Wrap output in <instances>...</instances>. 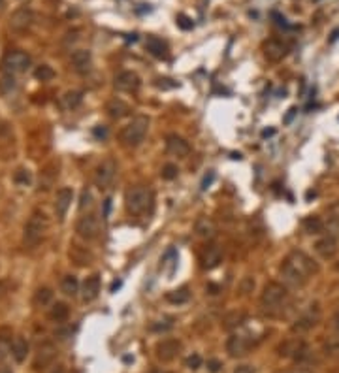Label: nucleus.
<instances>
[{
    "label": "nucleus",
    "instance_id": "b1692460",
    "mask_svg": "<svg viewBox=\"0 0 339 373\" xmlns=\"http://www.w3.org/2000/svg\"><path fill=\"white\" fill-rule=\"evenodd\" d=\"M26 355H28V341L25 338H13V341H11V356L15 358L17 364L25 362Z\"/></svg>",
    "mask_w": 339,
    "mask_h": 373
},
{
    "label": "nucleus",
    "instance_id": "412c9836",
    "mask_svg": "<svg viewBox=\"0 0 339 373\" xmlns=\"http://www.w3.org/2000/svg\"><path fill=\"white\" fill-rule=\"evenodd\" d=\"M194 232L200 237L209 239V237H213L215 234H217V224H215L209 217H200V219L196 220V224H194Z\"/></svg>",
    "mask_w": 339,
    "mask_h": 373
},
{
    "label": "nucleus",
    "instance_id": "f704fd0d",
    "mask_svg": "<svg viewBox=\"0 0 339 373\" xmlns=\"http://www.w3.org/2000/svg\"><path fill=\"white\" fill-rule=\"evenodd\" d=\"M185 366L188 368V370H192V372L200 370V368H202V356H200V355H190L185 360Z\"/></svg>",
    "mask_w": 339,
    "mask_h": 373
},
{
    "label": "nucleus",
    "instance_id": "9b49d317",
    "mask_svg": "<svg viewBox=\"0 0 339 373\" xmlns=\"http://www.w3.org/2000/svg\"><path fill=\"white\" fill-rule=\"evenodd\" d=\"M155 351H157V358H159V360H162V362H171V360L179 355L181 343H179L177 339H164V341H161V343L157 345Z\"/></svg>",
    "mask_w": 339,
    "mask_h": 373
},
{
    "label": "nucleus",
    "instance_id": "c756f323",
    "mask_svg": "<svg viewBox=\"0 0 339 373\" xmlns=\"http://www.w3.org/2000/svg\"><path fill=\"white\" fill-rule=\"evenodd\" d=\"M11 332H9V328H0V358H4V356L8 355V353H11Z\"/></svg>",
    "mask_w": 339,
    "mask_h": 373
},
{
    "label": "nucleus",
    "instance_id": "a211bd4d",
    "mask_svg": "<svg viewBox=\"0 0 339 373\" xmlns=\"http://www.w3.org/2000/svg\"><path fill=\"white\" fill-rule=\"evenodd\" d=\"M98 294H100V277H98V275L87 277L83 283V287H81V298H83V302H93V300L98 298Z\"/></svg>",
    "mask_w": 339,
    "mask_h": 373
},
{
    "label": "nucleus",
    "instance_id": "052dcab7",
    "mask_svg": "<svg viewBox=\"0 0 339 373\" xmlns=\"http://www.w3.org/2000/svg\"><path fill=\"white\" fill-rule=\"evenodd\" d=\"M338 268H339V264H338Z\"/></svg>",
    "mask_w": 339,
    "mask_h": 373
},
{
    "label": "nucleus",
    "instance_id": "ddd939ff",
    "mask_svg": "<svg viewBox=\"0 0 339 373\" xmlns=\"http://www.w3.org/2000/svg\"><path fill=\"white\" fill-rule=\"evenodd\" d=\"M34 21V13L30 8H19L15 9L11 17H9V26L13 30H26L28 26L32 25Z\"/></svg>",
    "mask_w": 339,
    "mask_h": 373
},
{
    "label": "nucleus",
    "instance_id": "5fc2aeb1",
    "mask_svg": "<svg viewBox=\"0 0 339 373\" xmlns=\"http://www.w3.org/2000/svg\"><path fill=\"white\" fill-rule=\"evenodd\" d=\"M338 36H339V28H338V30H334V34H332L330 40H332V42H336V40H338Z\"/></svg>",
    "mask_w": 339,
    "mask_h": 373
},
{
    "label": "nucleus",
    "instance_id": "f257e3e1",
    "mask_svg": "<svg viewBox=\"0 0 339 373\" xmlns=\"http://www.w3.org/2000/svg\"><path fill=\"white\" fill-rule=\"evenodd\" d=\"M319 266L315 264V260L311 256H307L302 251H292L287 258L281 264V277L287 285H292V287H302L307 283V279L317 273Z\"/></svg>",
    "mask_w": 339,
    "mask_h": 373
},
{
    "label": "nucleus",
    "instance_id": "2eb2a0df",
    "mask_svg": "<svg viewBox=\"0 0 339 373\" xmlns=\"http://www.w3.org/2000/svg\"><path fill=\"white\" fill-rule=\"evenodd\" d=\"M315 251L321 254L322 258H332L334 254L338 253V236H334V234L322 236L315 243Z\"/></svg>",
    "mask_w": 339,
    "mask_h": 373
},
{
    "label": "nucleus",
    "instance_id": "393cba45",
    "mask_svg": "<svg viewBox=\"0 0 339 373\" xmlns=\"http://www.w3.org/2000/svg\"><path fill=\"white\" fill-rule=\"evenodd\" d=\"M243 321H245V313H241V311H230V313L222 319V328H224V330H234L237 326H241Z\"/></svg>",
    "mask_w": 339,
    "mask_h": 373
},
{
    "label": "nucleus",
    "instance_id": "f03ea898",
    "mask_svg": "<svg viewBox=\"0 0 339 373\" xmlns=\"http://www.w3.org/2000/svg\"><path fill=\"white\" fill-rule=\"evenodd\" d=\"M287 296H288V292L285 285L275 283V281L268 283V285L264 287L262 294H260V307H262V311L268 315L277 313L281 309V305L285 304Z\"/></svg>",
    "mask_w": 339,
    "mask_h": 373
},
{
    "label": "nucleus",
    "instance_id": "bf43d9fd",
    "mask_svg": "<svg viewBox=\"0 0 339 373\" xmlns=\"http://www.w3.org/2000/svg\"><path fill=\"white\" fill-rule=\"evenodd\" d=\"M2 4H4V0H0V8H2Z\"/></svg>",
    "mask_w": 339,
    "mask_h": 373
},
{
    "label": "nucleus",
    "instance_id": "49530a36",
    "mask_svg": "<svg viewBox=\"0 0 339 373\" xmlns=\"http://www.w3.org/2000/svg\"><path fill=\"white\" fill-rule=\"evenodd\" d=\"M164 81H168V79H164ZM157 87H161V89H171V87H175V83H162L161 79L157 81Z\"/></svg>",
    "mask_w": 339,
    "mask_h": 373
},
{
    "label": "nucleus",
    "instance_id": "c85d7f7f",
    "mask_svg": "<svg viewBox=\"0 0 339 373\" xmlns=\"http://www.w3.org/2000/svg\"><path fill=\"white\" fill-rule=\"evenodd\" d=\"M81 102H83V93H81V91H68V93L62 96V106H64L66 110H74Z\"/></svg>",
    "mask_w": 339,
    "mask_h": 373
},
{
    "label": "nucleus",
    "instance_id": "5701e85b",
    "mask_svg": "<svg viewBox=\"0 0 339 373\" xmlns=\"http://www.w3.org/2000/svg\"><path fill=\"white\" fill-rule=\"evenodd\" d=\"M145 47H147V51L151 55L159 57V59H166L168 57V45L162 42L161 38H157V36H149L145 40Z\"/></svg>",
    "mask_w": 339,
    "mask_h": 373
},
{
    "label": "nucleus",
    "instance_id": "72a5a7b5",
    "mask_svg": "<svg viewBox=\"0 0 339 373\" xmlns=\"http://www.w3.org/2000/svg\"><path fill=\"white\" fill-rule=\"evenodd\" d=\"M53 300V292H51V288L47 287H42L36 290V294H34V302H36V305H47Z\"/></svg>",
    "mask_w": 339,
    "mask_h": 373
},
{
    "label": "nucleus",
    "instance_id": "6e6d98bb",
    "mask_svg": "<svg viewBox=\"0 0 339 373\" xmlns=\"http://www.w3.org/2000/svg\"><path fill=\"white\" fill-rule=\"evenodd\" d=\"M119 287H121V283H119V281H117V283H113V285H111V292H115Z\"/></svg>",
    "mask_w": 339,
    "mask_h": 373
},
{
    "label": "nucleus",
    "instance_id": "aec40b11",
    "mask_svg": "<svg viewBox=\"0 0 339 373\" xmlns=\"http://www.w3.org/2000/svg\"><path fill=\"white\" fill-rule=\"evenodd\" d=\"M220 260H222V249H220L219 245H209L207 249H205V253H203V268L205 270H213V268H217L220 264Z\"/></svg>",
    "mask_w": 339,
    "mask_h": 373
},
{
    "label": "nucleus",
    "instance_id": "79ce46f5",
    "mask_svg": "<svg viewBox=\"0 0 339 373\" xmlns=\"http://www.w3.org/2000/svg\"><path fill=\"white\" fill-rule=\"evenodd\" d=\"M213 181H215V172L211 170V172H209V174H207V176H205V178L202 179V190H205V188H209V185H211Z\"/></svg>",
    "mask_w": 339,
    "mask_h": 373
},
{
    "label": "nucleus",
    "instance_id": "8fccbe9b",
    "mask_svg": "<svg viewBox=\"0 0 339 373\" xmlns=\"http://www.w3.org/2000/svg\"><path fill=\"white\" fill-rule=\"evenodd\" d=\"M334 326L339 330V309L336 311V315H334Z\"/></svg>",
    "mask_w": 339,
    "mask_h": 373
},
{
    "label": "nucleus",
    "instance_id": "7ed1b4c3",
    "mask_svg": "<svg viewBox=\"0 0 339 373\" xmlns=\"http://www.w3.org/2000/svg\"><path fill=\"white\" fill-rule=\"evenodd\" d=\"M147 128H149V119L140 115V117H134L127 127L121 128L119 132V140L125 147H138L145 140V134H147Z\"/></svg>",
    "mask_w": 339,
    "mask_h": 373
},
{
    "label": "nucleus",
    "instance_id": "ea45409f",
    "mask_svg": "<svg viewBox=\"0 0 339 373\" xmlns=\"http://www.w3.org/2000/svg\"><path fill=\"white\" fill-rule=\"evenodd\" d=\"M13 89H15V79H13V76H6L0 81V91H2V93H8V91H13Z\"/></svg>",
    "mask_w": 339,
    "mask_h": 373
},
{
    "label": "nucleus",
    "instance_id": "7c9ffc66",
    "mask_svg": "<svg viewBox=\"0 0 339 373\" xmlns=\"http://www.w3.org/2000/svg\"><path fill=\"white\" fill-rule=\"evenodd\" d=\"M68 315H70V309H68V305L62 304V302L53 304V307H51V311H49V317L53 319V321H57V322L66 321Z\"/></svg>",
    "mask_w": 339,
    "mask_h": 373
},
{
    "label": "nucleus",
    "instance_id": "603ef678",
    "mask_svg": "<svg viewBox=\"0 0 339 373\" xmlns=\"http://www.w3.org/2000/svg\"><path fill=\"white\" fill-rule=\"evenodd\" d=\"M288 373H311L309 370H304V368H298V370H292V372H288Z\"/></svg>",
    "mask_w": 339,
    "mask_h": 373
},
{
    "label": "nucleus",
    "instance_id": "4d7b16f0",
    "mask_svg": "<svg viewBox=\"0 0 339 373\" xmlns=\"http://www.w3.org/2000/svg\"><path fill=\"white\" fill-rule=\"evenodd\" d=\"M271 134H273V130H264V132H262L264 138H266V136H271Z\"/></svg>",
    "mask_w": 339,
    "mask_h": 373
},
{
    "label": "nucleus",
    "instance_id": "864d4df0",
    "mask_svg": "<svg viewBox=\"0 0 339 373\" xmlns=\"http://www.w3.org/2000/svg\"><path fill=\"white\" fill-rule=\"evenodd\" d=\"M0 373H13V372L9 370L8 366H2V368H0Z\"/></svg>",
    "mask_w": 339,
    "mask_h": 373
},
{
    "label": "nucleus",
    "instance_id": "9d476101",
    "mask_svg": "<svg viewBox=\"0 0 339 373\" xmlns=\"http://www.w3.org/2000/svg\"><path fill=\"white\" fill-rule=\"evenodd\" d=\"M140 83H142L140 76L136 72H130V70H125L115 77V89L121 93H134V91H138Z\"/></svg>",
    "mask_w": 339,
    "mask_h": 373
},
{
    "label": "nucleus",
    "instance_id": "13d9d810",
    "mask_svg": "<svg viewBox=\"0 0 339 373\" xmlns=\"http://www.w3.org/2000/svg\"><path fill=\"white\" fill-rule=\"evenodd\" d=\"M153 373H168V372H162V370H157V372H153Z\"/></svg>",
    "mask_w": 339,
    "mask_h": 373
},
{
    "label": "nucleus",
    "instance_id": "cd10ccee",
    "mask_svg": "<svg viewBox=\"0 0 339 373\" xmlns=\"http://www.w3.org/2000/svg\"><path fill=\"white\" fill-rule=\"evenodd\" d=\"M60 290L66 296H76L77 292H79V283H77V279L74 275H66V277H62V281H60Z\"/></svg>",
    "mask_w": 339,
    "mask_h": 373
},
{
    "label": "nucleus",
    "instance_id": "6e6552de",
    "mask_svg": "<svg viewBox=\"0 0 339 373\" xmlns=\"http://www.w3.org/2000/svg\"><path fill=\"white\" fill-rule=\"evenodd\" d=\"M76 232H77V236L87 239V241H91V239H94V237H98V234H100V222H98V217L93 215V213L83 215L81 219L77 220Z\"/></svg>",
    "mask_w": 339,
    "mask_h": 373
},
{
    "label": "nucleus",
    "instance_id": "bb28decb",
    "mask_svg": "<svg viewBox=\"0 0 339 373\" xmlns=\"http://www.w3.org/2000/svg\"><path fill=\"white\" fill-rule=\"evenodd\" d=\"M304 230L307 234H321V232H324V220L317 215H311L304 220Z\"/></svg>",
    "mask_w": 339,
    "mask_h": 373
},
{
    "label": "nucleus",
    "instance_id": "20e7f679",
    "mask_svg": "<svg viewBox=\"0 0 339 373\" xmlns=\"http://www.w3.org/2000/svg\"><path fill=\"white\" fill-rule=\"evenodd\" d=\"M45 232H47V217L43 211L36 209L26 220L25 232H23V243L26 247H36L43 239Z\"/></svg>",
    "mask_w": 339,
    "mask_h": 373
},
{
    "label": "nucleus",
    "instance_id": "39448f33",
    "mask_svg": "<svg viewBox=\"0 0 339 373\" xmlns=\"http://www.w3.org/2000/svg\"><path fill=\"white\" fill-rule=\"evenodd\" d=\"M153 202V194L149 188L145 186H132L127 190V196H125V203H127L128 213L132 215H142V213L147 211V207L151 205Z\"/></svg>",
    "mask_w": 339,
    "mask_h": 373
},
{
    "label": "nucleus",
    "instance_id": "2f4dec72",
    "mask_svg": "<svg viewBox=\"0 0 339 373\" xmlns=\"http://www.w3.org/2000/svg\"><path fill=\"white\" fill-rule=\"evenodd\" d=\"M53 356H55V349L51 347V345H43V347H40V351H38V358H36V368L40 366V362H42V368L43 366H47L53 360Z\"/></svg>",
    "mask_w": 339,
    "mask_h": 373
},
{
    "label": "nucleus",
    "instance_id": "4468645a",
    "mask_svg": "<svg viewBox=\"0 0 339 373\" xmlns=\"http://www.w3.org/2000/svg\"><path fill=\"white\" fill-rule=\"evenodd\" d=\"M72 200H74V190L72 188L62 186L60 190H57V194H55V213H57V217L60 220L64 219V215H66Z\"/></svg>",
    "mask_w": 339,
    "mask_h": 373
},
{
    "label": "nucleus",
    "instance_id": "3c124183",
    "mask_svg": "<svg viewBox=\"0 0 339 373\" xmlns=\"http://www.w3.org/2000/svg\"><path fill=\"white\" fill-rule=\"evenodd\" d=\"M207 290H211L209 294H217V290H219V287H215V285H207Z\"/></svg>",
    "mask_w": 339,
    "mask_h": 373
},
{
    "label": "nucleus",
    "instance_id": "58836bf2",
    "mask_svg": "<svg viewBox=\"0 0 339 373\" xmlns=\"http://www.w3.org/2000/svg\"><path fill=\"white\" fill-rule=\"evenodd\" d=\"M93 205V194L89 190H83L81 192V198H79V211H85L87 207Z\"/></svg>",
    "mask_w": 339,
    "mask_h": 373
},
{
    "label": "nucleus",
    "instance_id": "37998d69",
    "mask_svg": "<svg viewBox=\"0 0 339 373\" xmlns=\"http://www.w3.org/2000/svg\"><path fill=\"white\" fill-rule=\"evenodd\" d=\"M207 368H209L211 373H217L220 370V362L219 360H209V362H207Z\"/></svg>",
    "mask_w": 339,
    "mask_h": 373
},
{
    "label": "nucleus",
    "instance_id": "0eeeda50",
    "mask_svg": "<svg viewBox=\"0 0 339 373\" xmlns=\"http://www.w3.org/2000/svg\"><path fill=\"white\" fill-rule=\"evenodd\" d=\"M115 174H117V162L113 159H106L98 164V168L94 172V183L98 188H108L113 183Z\"/></svg>",
    "mask_w": 339,
    "mask_h": 373
},
{
    "label": "nucleus",
    "instance_id": "e433bc0d",
    "mask_svg": "<svg viewBox=\"0 0 339 373\" xmlns=\"http://www.w3.org/2000/svg\"><path fill=\"white\" fill-rule=\"evenodd\" d=\"M177 166L175 164H166L164 168H162V172H161V176H162V179H175L177 178Z\"/></svg>",
    "mask_w": 339,
    "mask_h": 373
},
{
    "label": "nucleus",
    "instance_id": "f8f14e48",
    "mask_svg": "<svg viewBox=\"0 0 339 373\" xmlns=\"http://www.w3.org/2000/svg\"><path fill=\"white\" fill-rule=\"evenodd\" d=\"M166 153L171 155V157L183 159V157H186V155L190 153V145H188V142L183 140L181 136L170 134L168 138H166Z\"/></svg>",
    "mask_w": 339,
    "mask_h": 373
},
{
    "label": "nucleus",
    "instance_id": "c9c22d12",
    "mask_svg": "<svg viewBox=\"0 0 339 373\" xmlns=\"http://www.w3.org/2000/svg\"><path fill=\"white\" fill-rule=\"evenodd\" d=\"M13 181H15L17 185H28V183H30V174H28V170H17L15 176H13Z\"/></svg>",
    "mask_w": 339,
    "mask_h": 373
},
{
    "label": "nucleus",
    "instance_id": "4c0bfd02",
    "mask_svg": "<svg viewBox=\"0 0 339 373\" xmlns=\"http://www.w3.org/2000/svg\"><path fill=\"white\" fill-rule=\"evenodd\" d=\"M173 326V322H171V319H168V321H159V322H153L151 328L149 330L151 332H168L170 328Z\"/></svg>",
    "mask_w": 339,
    "mask_h": 373
},
{
    "label": "nucleus",
    "instance_id": "dca6fc26",
    "mask_svg": "<svg viewBox=\"0 0 339 373\" xmlns=\"http://www.w3.org/2000/svg\"><path fill=\"white\" fill-rule=\"evenodd\" d=\"M249 341L243 336H237V334H232L226 341V353H228L232 358H237V356H245L247 351H249Z\"/></svg>",
    "mask_w": 339,
    "mask_h": 373
},
{
    "label": "nucleus",
    "instance_id": "a878e982",
    "mask_svg": "<svg viewBox=\"0 0 339 373\" xmlns=\"http://www.w3.org/2000/svg\"><path fill=\"white\" fill-rule=\"evenodd\" d=\"M188 298H190V292H188V288H186V287L175 288V290H171V292H168V294H166V300H168L170 304H173V305L186 304V302H188Z\"/></svg>",
    "mask_w": 339,
    "mask_h": 373
},
{
    "label": "nucleus",
    "instance_id": "a18cd8bd",
    "mask_svg": "<svg viewBox=\"0 0 339 373\" xmlns=\"http://www.w3.org/2000/svg\"><path fill=\"white\" fill-rule=\"evenodd\" d=\"M110 209H111V200L108 198V200H106V203H104V219H108V217H110Z\"/></svg>",
    "mask_w": 339,
    "mask_h": 373
},
{
    "label": "nucleus",
    "instance_id": "09e8293b",
    "mask_svg": "<svg viewBox=\"0 0 339 373\" xmlns=\"http://www.w3.org/2000/svg\"><path fill=\"white\" fill-rule=\"evenodd\" d=\"M294 113H296V108H292V110L288 111V115L285 117V123H290V121H292V117H294Z\"/></svg>",
    "mask_w": 339,
    "mask_h": 373
},
{
    "label": "nucleus",
    "instance_id": "a19ab883",
    "mask_svg": "<svg viewBox=\"0 0 339 373\" xmlns=\"http://www.w3.org/2000/svg\"><path fill=\"white\" fill-rule=\"evenodd\" d=\"M177 26L179 28H183V30H190V28L194 26V23H192L186 15L181 13V15H177Z\"/></svg>",
    "mask_w": 339,
    "mask_h": 373
},
{
    "label": "nucleus",
    "instance_id": "473e14b6",
    "mask_svg": "<svg viewBox=\"0 0 339 373\" xmlns=\"http://www.w3.org/2000/svg\"><path fill=\"white\" fill-rule=\"evenodd\" d=\"M34 77L38 81H51L55 77V70L51 66H47V64H42V66H38L34 70Z\"/></svg>",
    "mask_w": 339,
    "mask_h": 373
},
{
    "label": "nucleus",
    "instance_id": "c03bdc74",
    "mask_svg": "<svg viewBox=\"0 0 339 373\" xmlns=\"http://www.w3.org/2000/svg\"><path fill=\"white\" fill-rule=\"evenodd\" d=\"M234 373H254V370L251 366H239V368H236Z\"/></svg>",
    "mask_w": 339,
    "mask_h": 373
},
{
    "label": "nucleus",
    "instance_id": "f3484780",
    "mask_svg": "<svg viewBox=\"0 0 339 373\" xmlns=\"http://www.w3.org/2000/svg\"><path fill=\"white\" fill-rule=\"evenodd\" d=\"M287 51H288L287 45L283 42H279V40H268V42L264 43V55L271 62H279L281 59H285Z\"/></svg>",
    "mask_w": 339,
    "mask_h": 373
},
{
    "label": "nucleus",
    "instance_id": "6ab92c4d",
    "mask_svg": "<svg viewBox=\"0 0 339 373\" xmlns=\"http://www.w3.org/2000/svg\"><path fill=\"white\" fill-rule=\"evenodd\" d=\"M72 66L79 74H87L91 70V51L77 49L72 53Z\"/></svg>",
    "mask_w": 339,
    "mask_h": 373
},
{
    "label": "nucleus",
    "instance_id": "de8ad7c7",
    "mask_svg": "<svg viewBox=\"0 0 339 373\" xmlns=\"http://www.w3.org/2000/svg\"><path fill=\"white\" fill-rule=\"evenodd\" d=\"M94 134L98 136V138H106L108 130H106V128H102V130H100V128H94Z\"/></svg>",
    "mask_w": 339,
    "mask_h": 373
},
{
    "label": "nucleus",
    "instance_id": "4be33fe9",
    "mask_svg": "<svg viewBox=\"0 0 339 373\" xmlns=\"http://www.w3.org/2000/svg\"><path fill=\"white\" fill-rule=\"evenodd\" d=\"M106 111H108V115H110L111 119H123V117H127L128 113H130V106H128L125 100L115 98V100L108 102Z\"/></svg>",
    "mask_w": 339,
    "mask_h": 373
},
{
    "label": "nucleus",
    "instance_id": "423d86ee",
    "mask_svg": "<svg viewBox=\"0 0 339 373\" xmlns=\"http://www.w3.org/2000/svg\"><path fill=\"white\" fill-rule=\"evenodd\" d=\"M30 66V57L26 55L25 51H8L2 59V70L6 76H17V74H23L26 72Z\"/></svg>",
    "mask_w": 339,
    "mask_h": 373
},
{
    "label": "nucleus",
    "instance_id": "1a4fd4ad",
    "mask_svg": "<svg viewBox=\"0 0 339 373\" xmlns=\"http://www.w3.org/2000/svg\"><path fill=\"white\" fill-rule=\"evenodd\" d=\"M321 321V309L319 305H311L305 313H302L300 317L296 319V322L292 324V330L294 332H307L311 330L313 326H317Z\"/></svg>",
    "mask_w": 339,
    "mask_h": 373
}]
</instances>
